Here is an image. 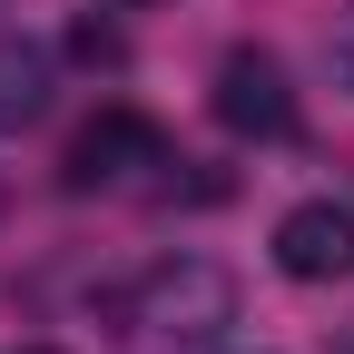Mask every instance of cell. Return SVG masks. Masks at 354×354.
Masks as SVG:
<instances>
[{
  "label": "cell",
  "instance_id": "ba28073f",
  "mask_svg": "<svg viewBox=\"0 0 354 354\" xmlns=\"http://www.w3.org/2000/svg\"><path fill=\"white\" fill-rule=\"evenodd\" d=\"M118 10H148V0H118Z\"/></svg>",
  "mask_w": 354,
  "mask_h": 354
},
{
  "label": "cell",
  "instance_id": "7a4b0ae2",
  "mask_svg": "<svg viewBox=\"0 0 354 354\" xmlns=\"http://www.w3.org/2000/svg\"><path fill=\"white\" fill-rule=\"evenodd\" d=\"M207 109H216L227 138H295V79H286L276 50H256V39H236V50L216 59Z\"/></svg>",
  "mask_w": 354,
  "mask_h": 354
},
{
  "label": "cell",
  "instance_id": "3957f363",
  "mask_svg": "<svg viewBox=\"0 0 354 354\" xmlns=\"http://www.w3.org/2000/svg\"><path fill=\"white\" fill-rule=\"evenodd\" d=\"M128 167H158V118L118 99V109H99V118H88L79 138H69L59 187H69V197H99V187H118Z\"/></svg>",
  "mask_w": 354,
  "mask_h": 354
},
{
  "label": "cell",
  "instance_id": "8992f818",
  "mask_svg": "<svg viewBox=\"0 0 354 354\" xmlns=\"http://www.w3.org/2000/svg\"><path fill=\"white\" fill-rule=\"evenodd\" d=\"M69 59H79V69H118V59H128V30H118V20H99V10H88V20L69 30Z\"/></svg>",
  "mask_w": 354,
  "mask_h": 354
},
{
  "label": "cell",
  "instance_id": "52a82bcc",
  "mask_svg": "<svg viewBox=\"0 0 354 354\" xmlns=\"http://www.w3.org/2000/svg\"><path fill=\"white\" fill-rule=\"evenodd\" d=\"M325 79L344 88V99H354V0H344L335 20H325Z\"/></svg>",
  "mask_w": 354,
  "mask_h": 354
},
{
  "label": "cell",
  "instance_id": "5b68a950",
  "mask_svg": "<svg viewBox=\"0 0 354 354\" xmlns=\"http://www.w3.org/2000/svg\"><path fill=\"white\" fill-rule=\"evenodd\" d=\"M50 88H59L50 50H39L30 30H0V138H20V128L50 118Z\"/></svg>",
  "mask_w": 354,
  "mask_h": 354
},
{
  "label": "cell",
  "instance_id": "9c48e42d",
  "mask_svg": "<svg viewBox=\"0 0 354 354\" xmlns=\"http://www.w3.org/2000/svg\"><path fill=\"white\" fill-rule=\"evenodd\" d=\"M30 354H59V344H30Z\"/></svg>",
  "mask_w": 354,
  "mask_h": 354
},
{
  "label": "cell",
  "instance_id": "277c9868",
  "mask_svg": "<svg viewBox=\"0 0 354 354\" xmlns=\"http://www.w3.org/2000/svg\"><path fill=\"white\" fill-rule=\"evenodd\" d=\"M276 266L295 286H335V276H354V207L344 197H305V207H286L276 216Z\"/></svg>",
  "mask_w": 354,
  "mask_h": 354
},
{
  "label": "cell",
  "instance_id": "6da1fadb",
  "mask_svg": "<svg viewBox=\"0 0 354 354\" xmlns=\"http://www.w3.org/2000/svg\"><path fill=\"white\" fill-rule=\"evenodd\" d=\"M128 325H148L158 344H216L236 325V276L216 256H158L128 286Z\"/></svg>",
  "mask_w": 354,
  "mask_h": 354
}]
</instances>
